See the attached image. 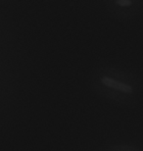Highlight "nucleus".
<instances>
[{
	"label": "nucleus",
	"instance_id": "nucleus-2",
	"mask_svg": "<svg viewBox=\"0 0 143 151\" xmlns=\"http://www.w3.org/2000/svg\"><path fill=\"white\" fill-rule=\"evenodd\" d=\"M117 4L121 6H129L132 4V1L130 0H119L117 1Z\"/></svg>",
	"mask_w": 143,
	"mask_h": 151
},
{
	"label": "nucleus",
	"instance_id": "nucleus-1",
	"mask_svg": "<svg viewBox=\"0 0 143 151\" xmlns=\"http://www.w3.org/2000/svg\"><path fill=\"white\" fill-rule=\"evenodd\" d=\"M101 81L103 84H105L106 86L110 87V88H113L116 90H120L121 92L124 93H132L133 91L132 87L129 86V84L121 83V81H118L113 78H109V77H103L101 78Z\"/></svg>",
	"mask_w": 143,
	"mask_h": 151
}]
</instances>
